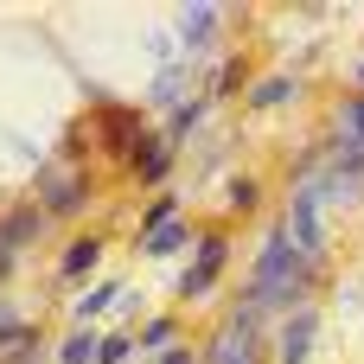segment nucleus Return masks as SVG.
I'll list each match as a JSON object with an SVG mask.
<instances>
[{
	"instance_id": "nucleus-14",
	"label": "nucleus",
	"mask_w": 364,
	"mask_h": 364,
	"mask_svg": "<svg viewBox=\"0 0 364 364\" xmlns=\"http://www.w3.org/2000/svg\"><path fill=\"white\" fill-rule=\"evenodd\" d=\"M198 115H205L198 102H179V109H173V141H179V134H192V128H198Z\"/></svg>"
},
{
	"instance_id": "nucleus-11",
	"label": "nucleus",
	"mask_w": 364,
	"mask_h": 364,
	"mask_svg": "<svg viewBox=\"0 0 364 364\" xmlns=\"http://www.w3.org/2000/svg\"><path fill=\"white\" fill-rule=\"evenodd\" d=\"M179 243H186V224H179V218L160 224V230H147V250H154V256H166V250H179Z\"/></svg>"
},
{
	"instance_id": "nucleus-13",
	"label": "nucleus",
	"mask_w": 364,
	"mask_h": 364,
	"mask_svg": "<svg viewBox=\"0 0 364 364\" xmlns=\"http://www.w3.org/2000/svg\"><path fill=\"white\" fill-rule=\"evenodd\" d=\"M115 294H122V288H96V294H83V301H77V320L90 326V320H96L102 307H115Z\"/></svg>"
},
{
	"instance_id": "nucleus-17",
	"label": "nucleus",
	"mask_w": 364,
	"mask_h": 364,
	"mask_svg": "<svg viewBox=\"0 0 364 364\" xmlns=\"http://www.w3.org/2000/svg\"><path fill=\"white\" fill-rule=\"evenodd\" d=\"M0 275H6V243H0Z\"/></svg>"
},
{
	"instance_id": "nucleus-3",
	"label": "nucleus",
	"mask_w": 364,
	"mask_h": 364,
	"mask_svg": "<svg viewBox=\"0 0 364 364\" xmlns=\"http://www.w3.org/2000/svg\"><path fill=\"white\" fill-rule=\"evenodd\" d=\"M128 173H134L141 186H160V179L173 173V154H166V141H134V147H128Z\"/></svg>"
},
{
	"instance_id": "nucleus-7",
	"label": "nucleus",
	"mask_w": 364,
	"mask_h": 364,
	"mask_svg": "<svg viewBox=\"0 0 364 364\" xmlns=\"http://www.w3.org/2000/svg\"><path fill=\"white\" fill-rule=\"evenodd\" d=\"M96 262H102V243H96V237H77V243L64 250V275H70V282H83Z\"/></svg>"
},
{
	"instance_id": "nucleus-4",
	"label": "nucleus",
	"mask_w": 364,
	"mask_h": 364,
	"mask_svg": "<svg viewBox=\"0 0 364 364\" xmlns=\"http://www.w3.org/2000/svg\"><path fill=\"white\" fill-rule=\"evenodd\" d=\"M275 352H282V364H307V352H314V314H307V307L282 326V346H275Z\"/></svg>"
},
{
	"instance_id": "nucleus-2",
	"label": "nucleus",
	"mask_w": 364,
	"mask_h": 364,
	"mask_svg": "<svg viewBox=\"0 0 364 364\" xmlns=\"http://www.w3.org/2000/svg\"><path fill=\"white\" fill-rule=\"evenodd\" d=\"M224 256H230V243L211 230V237H198V262L179 275V294H211V282H218V269H224Z\"/></svg>"
},
{
	"instance_id": "nucleus-9",
	"label": "nucleus",
	"mask_w": 364,
	"mask_h": 364,
	"mask_svg": "<svg viewBox=\"0 0 364 364\" xmlns=\"http://www.w3.org/2000/svg\"><path fill=\"white\" fill-rule=\"evenodd\" d=\"M288 96H294V77H269V83H256V90H250V102H256V109H275V102H288Z\"/></svg>"
},
{
	"instance_id": "nucleus-10",
	"label": "nucleus",
	"mask_w": 364,
	"mask_h": 364,
	"mask_svg": "<svg viewBox=\"0 0 364 364\" xmlns=\"http://www.w3.org/2000/svg\"><path fill=\"white\" fill-rule=\"evenodd\" d=\"M96 352H102V346H96L90 333H70V339H64V352H58V364H96Z\"/></svg>"
},
{
	"instance_id": "nucleus-5",
	"label": "nucleus",
	"mask_w": 364,
	"mask_h": 364,
	"mask_svg": "<svg viewBox=\"0 0 364 364\" xmlns=\"http://www.w3.org/2000/svg\"><path fill=\"white\" fill-rule=\"evenodd\" d=\"M51 224V211L45 205H26V211H6V224H0V243L13 250V243H26V237H38Z\"/></svg>"
},
{
	"instance_id": "nucleus-6",
	"label": "nucleus",
	"mask_w": 364,
	"mask_h": 364,
	"mask_svg": "<svg viewBox=\"0 0 364 364\" xmlns=\"http://www.w3.org/2000/svg\"><path fill=\"white\" fill-rule=\"evenodd\" d=\"M32 346H38V333H32L26 320H13V314H6V320H0V364H13L19 352H32Z\"/></svg>"
},
{
	"instance_id": "nucleus-1",
	"label": "nucleus",
	"mask_w": 364,
	"mask_h": 364,
	"mask_svg": "<svg viewBox=\"0 0 364 364\" xmlns=\"http://www.w3.org/2000/svg\"><path fill=\"white\" fill-rule=\"evenodd\" d=\"M211 364H256V307H237L230 314V326L211 346Z\"/></svg>"
},
{
	"instance_id": "nucleus-12",
	"label": "nucleus",
	"mask_w": 364,
	"mask_h": 364,
	"mask_svg": "<svg viewBox=\"0 0 364 364\" xmlns=\"http://www.w3.org/2000/svg\"><path fill=\"white\" fill-rule=\"evenodd\" d=\"M211 26H218V6H192V13H186V38H192V45L211 38Z\"/></svg>"
},
{
	"instance_id": "nucleus-16",
	"label": "nucleus",
	"mask_w": 364,
	"mask_h": 364,
	"mask_svg": "<svg viewBox=\"0 0 364 364\" xmlns=\"http://www.w3.org/2000/svg\"><path fill=\"white\" fill-rule=\"evenodd\" d=\"M160 364H192V358H186V352H166V358H160Z\"/></svg>"
},
{
	"instance_id": "nucleus-18",
	"label": "nucleus",
	"mask_w": 364,
	"mask_h": 364,
	"mask_svg": "<svg viewBox=\"0 0 364 364\" xmlns=\"http://www.w3.org/2000/svg\"><path fill=\"white\" fill-rule=\"evenodd\" d=\"M358 77H364V64H358Z\"/></svg>"
},
{
	"instance_id": "nucleus-8",
	"label": "nucleus",
	"mask_w": 364,
	"mask_h": 364,
	"mask_svg": "<svg viewBox=\"0 0 364 364\" xmlns=\"http://www.w3.org/2000/svg\"><path fill=\"white\" fill-rule=\"evenodd\" d=\"M339 134H346L352 147H364V96H352V102H339Z\"/></svg>"
},
{
	"instance_id": "nucleus-15",
	"label": "nucleus",
	"mask_w": 364,
	"mask_h": 364,
	"mask_svg": "<svg viewBox=\"0 0 364 364\" xmlns=\"http://www.w3.org/2000/svg\"><path fill=\"white\" fill-rule=\"evenodd\" d=\"M128 358V339H102V352H96V364H122Z\"/></svg>"
}]
</instances>
